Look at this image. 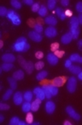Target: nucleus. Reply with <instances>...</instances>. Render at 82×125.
I'll return each instance as SVG.
<instances>
[{
    "mask_svg": "<svg viewBox=\"0 0 82 125\" xmlns=\"http://www.w3.org/2000/svg\"><path fill=\"white\" fill-rule=\"evenodd\" d=\"M30 48V45L27 43L25 37H20L13 45V50L16 52H27Z\"/></svg>",
    "mask_w": 82,
    "mask_h": 125,
    "instance_id": "obj_1",
    "label": "nucleus"
},
{
    "mask_svg": "<svg viewBox=\"0 0 82 125\" xmlns=\"http://www.w3.org/2000/svg\"><path fill=\"white\" fill-rule=\"evenodd\" d=\"M18 61L19 63H20V65L22 66V68H24L26 71H27V73H32L33 71V68L35 67L34 65H33V63L32 62V61H25V60L23 59L22 57H21V56H19L18 57Z\"/></svg>",
    "mask_w": 82,
    "mask_h": 125,
    "instance_id": "obj_2",
    "label": "nucleus"
},
{
    "mask_svg": "<svg viewBox=\"0 0 82 125\" xmlns=\"http://www.w3.org/2000/svg\"><path fill=\"white\" fill-rule=\"evenodd\" d=\"M7 17L9 19H10L12 23L14 25H20L21 24V19L19 17V15L17 14V12H15V10H8V13H7Z\"/></svg>",
    "mask_w": 82,
    "mask_h": 125,
    "instance_id": "obj_3",
    "label": "nucleus"
},
{
    "mask_svg": "<svg viewBox=\"0 0 82 125\" xmlns=\"http://www.w3.org/2000/svg\"><path fill=\"white\" fill-rule=\"evenodd\" d=\"M77 87V79L75 77H70L67 80V89L70 93H73L75 92Z\"/></svg>",
    "mask_w": 82,
    "mask_h": 125,
    "instance_id": "obj_4",
    "label": "nucleus"
},
{
    "mask_svg": "<svg viewBox=\"0 0 82 125\" xmlns=\"http://www.w3.org/2000/svg\"><path fill=\"white\" fill-rule=\"evenodd\" d=\"M66 112L68 114V116H70L72 118H74L76 121H79L80 119V116L75 111V110L72 106H67L66 108Z\"/></svg>",
    "mask_w": 82,
    "mask_h": 125,
    "instance_id": "obj_5",
    "label": "nucleus"
},
{
    "mask_svg": "<svg viewBox=\"0 0 82 125\" xmlns=\"http://www.w3.org/2000/svg\"><path fill=\"white\" fill-rule=\"evenodd\" d=\"M66 80H67V79H66L65 77H57L51 80V84L57 87H60V86H62V85L65 84Z\"/></svg>",
    "mask_w": 82,
    "mask_h": 125,
    "instance_id": "obj_6",
    "label": "nucleus"
},
{
    "mask_svg": "<svg viewBox=\"0 0 82 125\" xmlns=\"http://www.w3.org/2000/svg\"><path fill=\"white\" fill-rule=\"evenodd\" d=\"M24 100L23 98V94L21 92H17L14 94V97H13V101L15 103V104L16 105H20L22 104V102Z\"/></svg>",
    "mask_w": 82,
    "mask_h": 125,
    "instance_id": "obj_7",
    "label": "nucleus"
},
{
    "mask_svg": "<svg viewBox=\"0 0 82 125\" xmlns=\"http://www.w3.org/2000/svg\"><path fill=\"white\" fill-rule=\"evenodd\" d=\"M28 36H29V38L31 39L32 41L36 42H40L43 39L42 35L36 31H30L29 34H28Z\"/></svg>",
    "mask_w": 82,
    "mask_h": 125,
    "instance_id": "obj_8",
    "label": "nucleus"
},
{
    "mask_svg": "<svg viewBox=\"0 0 82 125\" xmlns=\"http://www.w3.org/2000/svg\"><path fill=\"white\" fill-rule=\"evenodd\" d=\"M33 93L36 95L37 98H39L41 101H43V100L46 98L45 93L44 90H43L41 87H36V88L33 90Z\"/></svg>",
    "mask_w": 82,
    "mask_h": 125,
    "instance_id": "obj_9",
    "label": "nucleus"
},
{
    "mask_svg": "<svg viewBox=\"0 0 82 125\" xmlns=\"http://www.w3.org/2000/svg\"><path fill=\"white\" fill-rule=\"evenodd\" d=\"M45 35L47 37H49V38H53V37H55L57 35V31L54 27L51 26V27H48L47 29H45Z\"/></svg>",
    "mask_w": 82,
    "mask_h": 125,
    "instance_id": "obj_10",
    "label": "nucleus"
},
{
    "mask_svg": "<svg viewBox=\"0 0 82 125\" xmlns=\"http://www.w3.org/2000/svg\"><path fill=\"white\" fill-rule=\"evenodd\" d=\"M56 110V104L54 102L52 101H48L45 104V110L48 114H52Z\"/></svg>",
    "mask_w": 82,
    "mask_h": 125,
    "instance_id": "obj_11",
    "label": "nucleus"
},
{
    "mask_svg": "<svg viewBox=\"0 0 82 125\" xmlns=\"http://www.w3.org/2000/svg\"><path fill=\"white\" fill-rule=\"evenodd\" d=\"M58 59L54 53H49L47 55V61L51 66H56V65L58 63Z\"/></svg>",
    "mask_w": 82,
    "mask_h": 125,
    "instance_id": "obj_12",
    "label": "nucleus"
},
{
    "mask_svg": "<svg viewBox=\"0 0 82 125\" xmlns=\"http://www.w3.org/2000/svg\"><path fill=\"white\" fill-rule=\"evenodd\" d=\"M73 39H74L73 35H71L70 32H68V33H66L62 35V38H61V41H62V42L63 43V44H68V43L71 42V41L73 40Z\"/></svg>",
    "mask_w": 82,
    "mask_h": 125,
    "instance_id": "obj_13",
    "label": "nucleus"
},
{
    "mask_svg": "<svg viewBox=\"0 0 82 125\" xmlns=\"http://www.w3.org/2000/svg\"><path fill=\"white\" fill-rule=\"evenodd\" d=\"M15 60V56L12 53H5L2 56V61L4 62H7V63H12L14 62Z\"/></svg>",
    "mask_w": 82,
    "mask_h": 125,
    "instance_id": "obj_14",
    "label": "nucleus"
},
{
    "mask_svg": "<svg viewBox=\"0 0 82 125\" xmlns=\"http://www.w3.org/2000/svg\"><path fill=\"white\" fill-rule=\"evenodd\" d=\"M69 25H70V29H78L79 25H80V22H79L78 17H72L71 19H70Z\"/></svg>",
    "mask_w": 82,
    "mask_h": 125,
    "instance_id": "obj_15",
    "label": "nucleus"
},
{
    "mask_svg": "<svg viewBox=\"0 0 82 125\" xmlns=\"http://www.w3.org/2000/svg\"><path fill=\"white\" fill-rule=\"evenodd\" d=\"M45 22L53 27V26L56 25V24L57 23V18H55L53 16H49V17H45Z\"/></svg>",
    "mask_w": 82,
    "mask_h": 125,
    "instance_id": "obj_16",
    "label": "nucleus"
},
{
    "mask_svg": "<svg viewBox=\"0 0 82 125\" xmlns=\"http://www.w3.org/2000/svg\"><path fill=\"white\" fill-rule=\"evenodd\" d=\"M69 60L72 61V62L82 63V57L79 54V53H73V54H71L70 55Z\"/></svg>",
    "mask_w": 82,
    "mask_h": 125,
    "instance_id": "obj_17",
    "label": "nucleus"
},
{
    "mask_svg": "<svg viewBox=\"0 0 82 125\" xmlns=\"http://www.w3.org/2000/svg\"><path fill=\"white\" fill-rule=\"evenodd\" d=\"M40 104H41V100L39 98H36L34 101L32 102L31 105H32V110L33 111H37L39 108Z\"/></svg>",
    "mask_w": 82,
    "mask_h": 125,
    "instance_id": "obj_18",
    "label": "nucleus"
},
{
    "mask_svg": "<svg viewBox=\"0 0 82 125\" xmlns=\"http://www.w3.org/2000/svg\"><path fill=\"white\" fill-rule=\"evenodd\" d=\"M46 85H47L48 89H49L50 92H51V95L52 96L57 95V93H58V87L55 86V85H51V84H47V83H46Z\"/></svg>",
    "mask_w": 82,
    "mask_h": 125,
    "instance_id": "obj_19",
    "label": "nucleus"
},
{
    "mask_svg": "<svg viewBox=\"0 0 82 125\" xmlns=\"http://www.w3.org/2000/svg\"><path fill=\"white\" fill-rule=\"evenodd\" d=\"M22 111H23V112H25V113L29 112L30 110H32V105H31V103H30V102L26 101L25 103L22 104Z\"/></svg>",
    "mask_w": 82,
    "mask_h": 125,
    "instance_id": "obj_20",
    "label": "nucleus"
},
{
    "mask_svg": "<svg viewBox=\"0 0 82 125\" xmlns=\"http://www.w3.org/2000/svg\"><path fill=\"white\" fill-rule=\"evenodd\" d=\"M13 78L16 80H21L24 78V73L22 70H18L13 73Z\"/></svg>",
    "mask_w": 82,
    "mask_h": 125,
    "instance_id": "obj_21",
    "label": "nucleus"
},
{
    "mask_svg": "<svg viewBox=\"0 0 82 125\" xmlns=\"http://www.w3.org/2000/svg\"><path fill=\"white\" fill-rule=\"evenodd\" d=\"M23 98L25 101L31 102L33 98V92H30V91H27V92H25V93L23 94Z\"/></svg>",
    "mask_w": 82,
    "mask_h": 125,
    "instance_id": "obj_22",
    "label": "nucleus"
},
{
    "mask_svg": "<svg viewBox=\"0 0 82 125\" xmlns=\"http://www.w3.org/2000/svg\"><path fill=\"white\" fill-rule=\"evenodd\" d=\"M69 71H70V73H72L77 74V75H78V74L82 71V69H81V67H80V66H75V65H74V66H73V65H72V66L69 67Z\"/></svg>",
    "mask_w": 82,
    "mask_h": 125,
    "instance_id": "obj_23",
    "label": "nucleus"
},
{
    "mask_svg": "<svg viewBox=\"0 0 82 125\" xmlns=\"http://www.w3.org/2000/svg\"><path fill=\"white\" fill-rule=\"evenodd\" d=\"M13 66H13L12 63L4 62V63H3V65L1 66V70L5 71V72H9V71H10L11 69H12Z\"/></svg>",
    "mask_w": 82,
    "mask_h": 125,
    "instance_id": "obj_24",
    "label": "nucleus"
},
{
    "mask_svg": "<svg viewBox=\"0 0 82 125\" xmlns=\"http://www.w3.org/2000/svg\"><path fill=\"white\" fill-rule=\"evenodd\" d=\"M47 75H48V73L46 72V71H41V72H39L36 75V79H38V80L41 81L45 79V78L47 77Z\"/></svg>",
    "mask_w": 82,
    "mask_h": 125,
    "instance_id": "obj_25",
    "label": "nucleus"
},
{
    "mask_svg": "<svg viewBox=\"0 0 82 125\" xmlns=\"http://www.w3.org/2000/svg\"><path fill=\"white\" fill-rule=\"evenodd\" d=\"M8 81H9V84L10 85V88L12 90H15L17 87V83H16V79H15L14 78H9L8 79Z\"/></svg>",
    "mask_w": 82,
    "mask_h": 125,
    "instance_id": "obj_26",
    "label": "nucleus"
},
{
    "mask_svg": "<svg viewBox=\"0 0 82 125\" xmlns=\"http://www.w3.org/2000/svg\"><path fill=\"white\" fill-rule=\"evenodd\" d=\"M56 13H57V15L62 20H64V19L66 18L65 12H64L61 8H57V9H56Z\"/></svg>",
    "mask_w": 82,
    "mask_h": 125,
    "instance_id": "obj_27",
    "label": "nucleus"
},
{
    "mask_svg": "<svg viewBox=\"0 0 82 125\" xmlns=\"http://www.w3.org/2000/svg\"><path fill=\"white\" fill-rule=\"evenodd\" d=\"M70 33L73 35L74 39H77L79 37V35H80V29H70Z\"/></svg>",
    "mask_w": 82,
    "mask_h": 125,
    "instance_id": "obj_28",
    "label": "nucleus"
},
{
    "mask_svg": "<svg viewBox=\"0 0 82 125\" xmlns=\"http://www.w3.org/2000/svg\"><path fill=\"white\" fill-rule=\"evenodd\" d=\"M38 14H39L40 17H45L47 14V8H46L45 5L40 6L39 10H38Z\"/></svg>",
    "mask_w": 82,
    "mask_h": 125,
    "instance_id": "obj_29",
    "label": "nucleus"
},
{
    "mask_svg": "<svg viewBox=\"0 0 82 125\" xmlns=\"http://www.w3.org/2000/svg\"><path fill=\"white\" fill-rule=\"evenodd\" d=\"M42 89L44 90L45 93L46 98H51L52 95H51V92H50V90L48 89V87H47V85H46V84H44V85H43Z\"/></svg>",
    "mask_w": 82,
    "mask_h": 125,
    "instance_id": "obj_30",
    "label": "nucleus"
},
{
    "mask_svg": "<svg viewBox=\"0 0 82 125\" xmlns=\"http://www.w3.org/2000/svg\"><path fill=\"white\" fill-rule=\"evenodd\" d=\"M13 94V90L12 89H9V90L6 91V92L4 94V96H3V100H8L9 98L11 97V95Z\"/></svg>",
    "mask_w": 82,
    "mask_h": 125,
    "instance_id": "obj_31",
    "label": "nucleus"
},
{
    "mask_svg": "<svg viewBox=\"0 0 82 125\" xmlns=\"http://www.w3.org/2000/svg\"><path fill=\"white\" fill-rule=\"evenodd\" d=\"M10 4H11V5L14 8H15V9H21V8H22V4H21V2L17 1V0H12L10 2Z\"/></svg>",
    "mask_w": 82,
    "mask_h": 125,
    "instance_id": "obj_32",
    "label": "nucleus"
},
{
    "mask_svg": "<svg viewBox=\"0 0 82 125\" xmlns=\"http://www.w3.org/2000/svg\"><path fill=\"white\" fill-rule=\"evenodd\" d=\"M26 122H27V123H33V116L32 113L30 112H27V116H26Z\"/></svg>",
    "mask_w": 82,
    "mask_h": 125,
    "instance_id": "obj_33",
    "label": "nucleus"
},
{
    "mask_svg": "<svg viewBox=\"0 0 82 125\" xmlns=\"http://www.w3.org/2000/svg\"><path fill=\"white\" fill-rule=\"evenodd\" d=\"M19 122H20V119H19L17 116H13L12 118L9 121V124L10 125H18Z\"/></svg>",
    "mask_w": 82,
    "mask_h": 125,
    "instance_id": "obj_34",
    "label": "nucleus"
},
{
    "mask_svg": "<svg viewBox=\"0 0 82 125\" xmlns=\"http://www.w3.org/2000/svg\"><path fill=\"white\" fill-rule=\"evenodd\" d=\"M34 31H36V32H38V33H42V31H43V26L41 25V24H39V23H36L34 25Z\"/></svg>",
    "mask_w": 82,
    "mask_h": 125,
    "instance_id": "obj_35",
    "label": "nucleus"
},
{
    "mask_svg": "<svg viewBox=\"0 0 82 125\" xmlns=\"http://www.w3.org/2000/svg\"><path fill=\"white\" fill-rule=\"evenodd\" d=\"M56 4H57V2H56L55 0H49L47 2L48 8H49L50 10H53L55 8V6H56Z\"/></svg>",
    "mask_w": 82,
    "mask_h": 125,
    "instance_id": "obj_36",
    "label": "nucleus"
},
{
    "mask_svg": "<svg viewBox=\"0 0 82 125\" xmlns=\"http://www.w3.org/2000/svg\"><path fill=\"white\" fill-rule=\"evenodd\" d=\"M34 66L37 70H41V69L45 66V63L43 62V61H38V62L35 63Z\"/></svg>",
    "mask_w": 82,
    "mask_h": 125,
    "instance_id": "obj_37",
    "label": "nucleus"
},
{
    "mask_svg": "<svg viewBox=\"0 0 82 125\" xmlns=\"http://www.w3.org/2000/svg\"><path fill=\"white\" fill-rule=\"evenodd\" d=\"M7 13H8V10L5 7H4V6H1V7H0V16H1V17L7 16Z\"/></svg>",
    "mask_w": 82,
    "mask_h": 125,
    "instance_id": "obj_38",
    "label": "nucleus"
},
{
    "mask_svg": "<svg viewBox=\"0 0 82 125\" xmlns=\"http://www.w3.org/2000/svg\"><path fill=\"white\" fill-rule=\"evenodd\" d=\"M39 8H40V5L38 3H35V4H33V5H32V10L33 11V12H37L38 10H39Z\"/></svg>",
    "mask_w": 82,
    "mask_h": 125,
    "instance_id": "obj_39",
    "label": "nucleus"
},
{
    "mask_svg": "<svg viewBox=\"0 0 82 125\" xmlns=\"http://www.w3.org/2000/svg\"><path fill=\"white\" fill-rule=\"evenodd\" d=\"M64 53H65V52L64 51H61V50H57V51H55L54 54L57 56V58H62V56L64 55Z\"/></svg>",
    "mask_w": 82,
    "mask_h": 125,
    "instance_id": "obj_40",
    "label": "nucleus"
},
{
    "mask_svg": "<svg viewBox=\"0 0 82 125\" xmlns=\"http://www.w3.org/2000/svg\"><path fill=\"white\" fill-rule=\"evenodd\" d=\"M9 109V105L7 104H0V110H7Z\"/></svg>",
    "mask_w": 82,
    "mask_h": 125,
    "instance_id": "obj_41",
    "label": "nucleus"
},
{
    "mask_svg": "<svg viewBox=\"0 0 82 125\" xmlns=\"http://www.w3.org/2000/svg\"><path fill=\"white\" fill-rule=\"evenodd\" d=\"M59 48V44L57 42H55V43H52V44L51 45V49L52 50V51H57V50H58Z\"/></svg>",
    "mask_w": 82,
    "mask_h": 125,
    "instance_id": "obj_42",
    "label": "nucleus"
},
{
    "mask_svg": "<svg viewBox=\"0 0 82 125\" xmlns=\"http://www.w3.org/2000/svg\"><path fill=\"white\" fill-rule=\"evenodd\" d=\"M76 10L80 13H82V2H78L76 4Z\"/></svg>",
    "mask_w": 82,
    "mask_h": 125,
    "instance_id": "obj_43",
    "label": "nucleus"
},
{
    "mask_svg": "<svg viewBox=\"0 0 82 125\" xmlns=\"http://www.w3.org/2000/svg\"><path fill=\"white\" fill-rule=\"evenodd\" d=\"M35 56H36L37 59H42V58L44 57V53L41 51H38L35 53Z\"/></svg>",
    "mask_w": 82,
    "mask_h": 125,
    "instance_id": "obj_44",
    "label": "nucleus"
},
{
    "mask_svg": "<svg viewBox=\"0 0 82 125\" xmlns=\"http://www.w3.org/2000/svg\"><path fill=\"white\" fill-rule=\"evenodd\" d=\"M71 66H72V61H70V60H67V61H65V63H64V66H65L66 68H69Z\"/></svg>",
    "mask_w": 82,
    "mask_h": 125,
    "instance_id": "obj_45",
    "label": "nucleus"
},
{
    "mask_svg": "<svg viewBox=\"0 0 82 125\" xmlns=\"http://www.w3.org/2000/svg\"><path fill=\"white\" fill-rule=\"evenodd\" d=\"M61 4H62V6H67L69 4V1H68V0H62V1H61Z\"/></svg>",
    "mask_w": 82,
    "mask_h": 125,
    "instance_id": "obj_46",
    "label": "nucleus"
},
{
    "mask_svg": "<svg viewBox=\"0 0 82 125\" xmlns=\"http://www.w3.org/2000/svg\"><path fill=\"white\" fill-rule=\"evenodd\" d=\"M24 3L27 5H33L34 3H33V0H24Z\"/></svg>",
    "mask_w": 82,
    "mask_h": 125,
    "instance_id": "obj_47",
    "label": "nucleus"
},
{
    "mask_svg": "<svg viewBox=\"0 0 82 125\" xmlns=\"http://www.w3.org/2000/svg\"><path fill=\"white\" fill-rule=\"evenodd\" d=\"M65 15L66 17H72V15H73V13H72L71 10H67L65 11Z\"/></svg>",
    "mask_w": 82,
    "mask_h": 125,
    "instance_id": "obj_48",
    "label": "nucleus"
},
{
    "mask_svg": "<svg viewBox=\"0 0 82 125\" xmlns=\"http://www.w3.org/2000/svg\"><path fill=\"white\" fill-rule=\"evenodd\" d=\"M78 20H79V22H80V24H82V13H80V15H79Z\"/></svg>",
    "mask_w": 82,
    "mask_h": 125,
    "instance_id": "obj_49",
    "label": "nucleus"
},
{
    "mask_svg": "<svg viewBox=\"0 0 82 125\" xmlns=\"http://www.w3.org/2000/svg\"><path fill=\"white\" fill-rule=\"evenodd\" d=\"M78 47H79V48H82V40L79 41V42H78Z\"/></svg>",
    "mask_w": 82,
    "mask_h": 125,
    "instance_id": "obj_50",
    "label": "nucleus"
},
{
    "mask_svg": "<svg viewBox=\"0 0 82 125\" xmlns=\"http://www.w3.org/2000/svg\"><path fill=\"white\" fill-rule=\"evenodd\" d=\"M78 79H80V80H82V71L78 74Z\"/></svg>",
    "mask_w": 82,
    "mask_h": 125,
    "instance_id": "obj_51",
    "label": "nucleus"
},
{
    "mask_svg": "<svg viewBox=\"0 0 82 125\" xmlns=\"http://www.w3.org/2000/svg\"><path fill=\"white\" fill-rule=\"evenodd\" d=\"M71 124H72V123H70L69 121H65V122H64V125H71Z\"/></svg>",
    "mask_w": 82,
    "mask_h": 125,
    "instance_id": "obj_52",
    "label": "nucleus"
},
{
    "mask_svg": "<svg viewBox=\"0 0 82 125\" xmlns=\"http://www.w3.org/2000/svg\"><path fill=\"white\" fill-rule=\"evenodd\" d=\"M0 122H1V123L4 122V116H3V115H0Z\"/></svg>",
    "mask_w": 82,
    "mask_h": 125,
    "instance_id": "obj_53",
    "label": "nucleus"
},
{
    "mask_svg": "<svg viewBox=\"0 0 82 125\" xmlns=\"http://www.w3.org/2000/svg\"><path fill=\"white\" fill-rule=\"evenodd\" d=\"M18 125H26V123L23 121H20L19 122V124Z\"/></svg>",
    "mask_w": 82,
    "mask_h": 125,
    "instance_id": "obj_54",
    "label": "nucleus"
},
{
    "mask_svg": "<svg viewBox=\"0 0 82 125\" xmlns=\"http://www.w3.org/2000/svg\"><path fill=\"white\" fill-rule=\"evenodd\" d=\"M33 124H34V125H38V123H34Z\"/></svg>",
    "mask_w": 82,
    "mask_h": 125,
    "instance_id": "obj_55",
    "label": "nucleus"
}]
</instances>
